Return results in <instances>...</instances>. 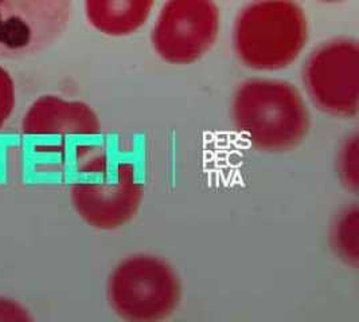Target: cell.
Wrapping results in <instances>:
<instances>
[{"instance_id":"1","label":"cell","mask_w":359,"mask_h":322,"mask_svg":"<svg viewBox=\"0 0 359 322\" xmlns=\"http://www.w3.org/2000/svg\"><path fill=\"white\" fill-rule=\"evenodd\" d=\"M70 200L86 225L112 231L128 225L144 197L136 162L105 143H82L72 164Z\"/></svg>"},{"instance_id":"2","label":"cell","mask_w":359,"mask_h":322,"mask_svg":"<svg viewBox=\"0 0 359 322\" xmlns=\"http://www.w3.org/2000/svg\"><path fill=\"white\" fill-rule=\"evenodd\" d=\"M236 129L264 153H287L304 141L310 111L300 92L287 80L253 78L243 82L231 104Z\"/></svg>"},{"instance_id":"3","label":"cell","mask_w":359,"mask_h":322,"mask_svg":"<svg viewBox=\"0 0 359 322\" xmlns=\"http://www.w3.org/2000/svg\"><path fill=\"white\" fill-rule=\"evenodd\" d=\"M309 36V19L296 0H256L234 20L233 48L246 67L278 71L294 64Z\"/></svg>"},{"instance_id":"4","label":"cell","mask_w":359,"mask_h":322,"mask_svg":"<svg viewBox=\"0 0 359 322\" xmlns=\"http://www.w3.org/2000/svg\"><path fill=\"white\" fill-rule=\"evenodd\" d=\"M107 297L114 314L124 321H164L180 306L182 284L167 260L135 254L114 267L108 279Z\"/></svg>"},{"instance_id":"5","label":"cell","mask_w":359,"mask_h":322,"mask_svg":"<svg viewBox=\"0 0 359 322\" xmlns=\"http://www.w3.org/2000/svg\"><path fill=\"white\" fill-rule=\"evenodd\" d=\"M303 83L320 112L354 118L359 108L358 41L337 38L315 48L303 67Z\"/></svg>"},{"instance_id":"6","label":"cell","mask_w":359,"mask_h":322,"mask_svg":"<svg viewBox=\"0 0 359 322\" xmlns=\"http://www.w3.org/2000/svg\"><path fill=\"white\" fill-rule=\"evenodd\" d=\"M221 29L214 0H167L154 26L151 42L171 64H191L212 50Z\"/></svg>"},{"instance_id":"7","label":"cell","mask_w":359,"mask_h":322,"mask_svg":"<svg viewBox=\"0 0 359 322\" xmlns=\"http://www.w3.org/2000/svg\"><path fill=\"white\" fill-rule=\"evenodd\" d=\"M70 14L72 0H0V58H27L50 48Z\"/></svg>"},{"instance_id":"8","label":"cell","mask_w":359,"mask_h":322,"mask_svg":"<svg viewBox=\"0 0 359 322\" xmlns=\"http://www.w3.org/2000/svg\"><path fill=\"white\" fill-rule=\"evenodd\" d=\"M22 132L34 137H60V143H67L70 137L96 139L101 134V122L85 102L43 96L26 113Z\"/></svg>"},{"instance_id":"9","label":"cell","mask_w":359,"mask_h":322,"mask_svg":"<svg viewBox=\"0 0 359 322\" xmlns=\"http://www.w3.org/2000/svg\"><path fill=\"white\" fill-rule=\"evenodd\" d=\"M154 6L155 0H85V13L101 34L127 36L146 24Z\"/></svg>"},{"instance_id":"10","label":"cell","mask_w":359,"mask_h":322,"mask_svg":"<svg viewBox=\"0 0 359 322\" xmlns=\"http://www.w3.org/2000/svg\"><path fill=\"white\" fill-rule=\"evenodd\" d=\"M359 211L357 204L343 209L330 231V243L334 254L346 265L358 267Z\"/></svg>"},{"instance_id":"11","label":"cell","mask_w":359,"mask_h":322,"mask_svg":"<svg viewBox=\"0 0 359 322\" xmlns=\"http://www.w3.org/2000/svg\"><path fill=\"white\" fill-rule=\"evenodd\" d=\"M338 176L343 186L353 191L358 192V137L354 134L350 137L338 155Z\"/></svg>"},{"instance_id":"12","label":"cell","mask_w":359,"mask_h":322,"mask_svg":"<svg viewBox=\"0 0 359 322\" xmlns=\"http://www.w3.org/2000/svg\"><path fill=\"white\" fill-rule=\"evenodd\" d=\"M15 106V88L11 76L0 67V129L4 127Z\"/></svg>"},{"instance_id":"13","label":"cell","mask_w":359,"mask_h":322,"mask_svg":"<svg viewBox=\"0 0 359 322\" xmlns=\"http://www.w3.org/2000/svg\"><path fill=\"white\" fill-rule=\"evenodd\" d=\"M318 1H322V3H341L344 0H318Z\"/></svg>"}]
</instances>
